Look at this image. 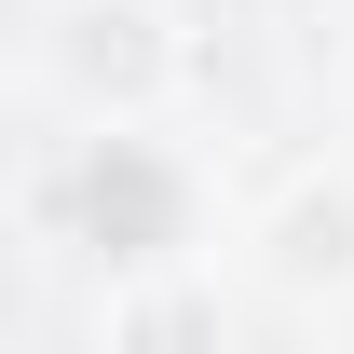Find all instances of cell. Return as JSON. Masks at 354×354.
Segmentation results:
<instances>
[{
	"mask_svg": "<svg viewBox=\"0 0 354 354\" xmlns=\"http://www.w3.org/2000/svg\"><path fill=\"white\" fill-rule=\"evenodd\" d=\"M28 68L55 82V109L95 136H136L191 95V14L177 0H41L28 14Z\"/></svg>",
	"mask_w": 354,
	"mask_h": 354,
	"instance_id": "cell-1",
	"label": "cell"
},
{
	"mask_svg": "<svg viewBox=\"0 0 354 354\" xmlns=\"http://www.w3.org/2000/svg\"><path fill=\"white\" fill-rule=\"evenodd\" d=\"M245 245H259L272 300L300 313H354V164H300L259 191V218H245Z\"/></svg>",
	"mask_w": 354,
	"mask_h": 354,
	"instance_id": "cell-2",
	"label": "cell"
},
{
	"mask_svg": "<svg viewBox=\"0 0 354 354\" xmlns=\"http://www.w3.org/2000/svg\"><path fill=\"white\" fill-rule=\"evenodd\" d=\"M95 354H218V272L205 259H150L136 286H109Z\"/></svg>",
	"mask_w": 354,
	"mask_h": 354,
	"instance_id": "cell-3",
	"label": "cell"
},
{
	"mask_svg": "<svg viewBox=\"0 0 354 354\" xmlns=\"http://www.w3.org/2000/svg\"><path fill=\"white\" fill-rule=\"evenodd\" d=\"M14 82H28V55H14V41H0V123H14Z\"/></svg>",
	"mask_w": 354,
	"mask_h": 354,
	"instance_id": "cell-4",
	"label": "cell"
}]
</instances>
